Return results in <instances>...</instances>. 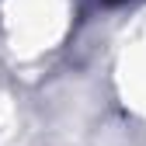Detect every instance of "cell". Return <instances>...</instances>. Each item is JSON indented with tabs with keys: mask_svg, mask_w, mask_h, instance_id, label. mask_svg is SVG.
<instances>
[{
	"mask_svg": "<svg viewBox=\"0 0 146 146\" xmlns=\"http://www.w3.org/2000/svg\"><path fill=\"white\" fill-rule=\"evenodd\" d=\"M104 4H122V0H104Z\"/></svg>",
	"mask_w": 146,
	"mask_h": 146,
	"instance_id": "1",
	"label": "cell"
}]
</instances>
